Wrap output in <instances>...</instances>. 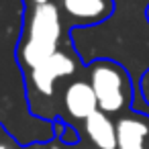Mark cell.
<instances>
[{
	"label": "cell",
	"mask_w": 149,
	"mask_h": 149,
	"mask_svg": "<svg viewBox=\"0 0 149 149\" xmlns=\"http://www.w3.org/2000/svg\"><path fill=\"white\" fill-rule=\"evenodd\" d=\"M88 82L94 88L98 108L112 114H123L129 108H133L135 102V88L131 72L116 59L110 57H98L86 63Z\"/></svg>",
	"instance_id": "obj_1"
},
{
	"label": "cell",
	"mask_w": 149,
	"mask_h": 149,
	"mask_svg": "<svg viewBox=\"0 0 149 149\" xmlns=\"http://www.w3.org/2000/svg\"><path fill=\"white\" fill-rule=\"evenodd\" d=\"M63 37V23H61V8L55 2L33 4L25 13L23 21V35L21 39L35 41L53 49H59V41Z\"/></svg>",
	"instance_id": "obj_2"
},
{
	"label": "cell",
	"mask_w": 149,
	"mask_h": 149,
	"mask_svg": "<svg viewBox=\"0 0 149 149\" xmlns=\"http://www.w3.org/2000/svg\"><path fill=\"white\" fill-rule=\"evenodd\" d=\"M76 70H78V61L68 51H61V49L55 51L47 61H43L41 65H37L25 74V80L29 82V98L37 94L39 96L37 100L51 102L55 96V84H57L55 80L68 78V76L76 74Z\"/></svg>",
	"instance_id": "obj_3"
},
{
	"label": "cell",
	"mask_w": 149,
	"mask_h": 149,
	"mask_svg": "<svg viewBox=\"0 0 149 149\" xmlns=\"http://www.w3.org/2000/svg\"><path fill=\"white\" fill-rule=\"evenodd\" d=\"M116 149H149V112L129 108L116 120Z\"/></svg>",
	"instance_id": "obj_4"
},
{
	"label": "cell",
	"mask_w": 149,
	"mask_h": 149,
	"mask_svg": "<svg viewBox=\"0 0 149 149\" xmlns=\"http://www.w3.org/2000/svg\"><path fill=\"white\" fill-rule=\"evenodd\" d=\"M59 8L76 27H96L112 17L114 0H59Z\"/></svg>",
	"instance_id": "obj_5"
},
{
	"label": "cell",
	"mask_w": 149,
	"mask_h": 149,
	"mask_svg": "<svg viewBox=\"0 0 149 149\" xmlns=\"http://www.w3.org/2000/svg\"><path fill=\"white\" fill-rule=\"evenodd\" d=\"M63 108L74 120H86L98 110V100L94 88L88 80H76L63 90Z\"/></svg>",
	"instance_id": "obj_6"
},
{
	"label": "cell",
	"mask_w": 149,
	"mask_h": 149,
	"mask_svg": "<svg viewBox=\"0 0 149 149\" xmlns=\"http://www.w3.org/2000/svg\"><path fill=\"white\" fill-rule=\"evenodd\" d=\"M84 133L96 149H116V123L108 112H92L84 120Z\"/></svg>",
	"instance_id": "obj_7"
},
{
	"label": "cell",
	"mask_w": 149,
	"mask_h": 149,
	"mask_svg": "<svg viewBox=\"0 0 149 149\" xmlns=\"http://www.w3.org/2000/svg\"><path fill=\"white\" fill-rule=\"evenodd\" d=\"M53 135L63 145H78L80 143V133L76 131V127H72L70 123H65L61 118H53Z\"/></svg>",
	"instance_id": "obj_8"
},
{
	"label": "cell",
	"mask_w": 149,
	"mask_h": 149,
	"mask_svg": "<svg viewBox=\"0 0 149 149\" xmlns=\"http://www.w3.org/2000/svg\"><path fill=\"white\" fill-rule=\"evenodd\" d=\"M137 92H139V98H141L143 106L149 110V68H145V72L139 76V82H137Z\"/></svg>",
	"instance_id": "obj_9"
},
{
	"label": "cell",
	"mask_w": 149,
	"mask_h": 149,
	"mask_svg": "<svg viewBox=\"0 0 149 149\" xmlns=\"http://www.w3.org/2000/svg\"><path fill=\"white\" fill-rule=\"evenodd\" d=\"M33 4H45V2H51V0H31Z\"/></svg>",
	"instance_id": "obj_10"
},
{
	"label": "cell",
	"mask_w": 149,
	"mask_h": 149,
	"mask_svg": "<svg viewBox=\"0 0 149 149\" xmlns=\"http://www.w3.org/2000/svg\"><path fill=\"white\" fill-rule=\"evenodd\" d=\"M145 17H147V21H149V2H147V6H145Z\"/></svg>",
	"instance_id": "obj_11"
},
{
	"label": "cell",
	"mask_w": 149,
	"mask_h": 149,
	"mask_svg": "<svg viewBox=\"0 0 149 149\" xmlns=\"http://www.w3.org/2000/svg\"><path fill=\"white\" fill-rule=\"evenodd\" d=\"M0 149H8V147H6V145H4V143H0Z\"/></svg>",
	"instance_id": "obj_12"
},
{
	"label": "cell",
	"mask_w": 149,
	"mask_h": 149,
	"mask_svg": "<svg viewBox=\"0 0 149 149\" xmlns=\"http://www.w3.org/2000/svg\"><path fill=\"white\" fill-rule=\"evenodd\" d=\"M94 149H96V147H94Z\"/></svg>",
	"instance_id": "obj_13"
}]
</instances>
